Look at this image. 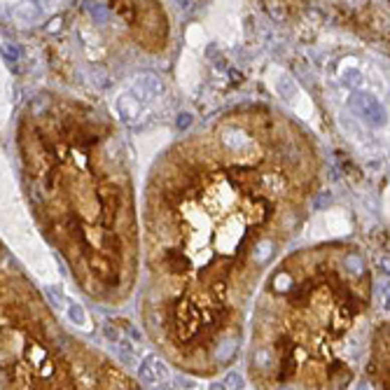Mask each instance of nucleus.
Segmentation results:
<instances>
[{"instance_id": "nucleus-1", "label": "nucleus", "mask_w": 390, "mask_h": 390, "mask_svg": "<svg viewBox=\"0 0 390 390\" xmlns=\"http://www.w3.org/2000/svg\"><path fill=\"white\" fill-rule=\"evenodd\" d=\"M68 318H70V323H75V325L87 323V316H84V311H82L80 304H70V306H68Z\"/></svg>"}, {"instance_id": "nucleus-2", "label": "nucleus", "mask_w": 390, "mask_h": 390, "mask_svg": "<svg viewBox=\"0 0 390 390\" xmlns=\"http://www.w3.org/2000/svg\"><path fill=\"white\" fill-rule=\"evenodd\" d=\"M229 383L234 385V388H241L243 381H241V376H238V374H231V376H229Z\"/></svg>"}, {"instance_id": "nucleus-3", "label": "nucleus", "mask_w": 390, "mask_h": 390, "mask_svg": "<svg viewBox=\"0 0 390 390\" xmlns=\"http://www.w3.org/2000/svg\"><path fill=\"white\" fill-rule=\"evenodd\" d=\"M210 390H227L222 383H210Z\"/></svg>"}]
</instances>
